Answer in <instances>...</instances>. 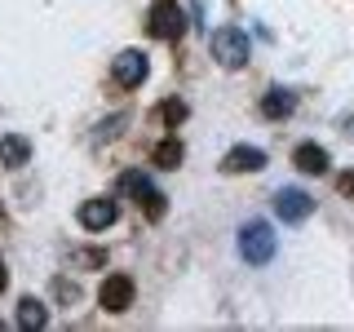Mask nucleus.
<instances>
[{
	"mask_svg": "<svg viewBox=\"0 0 354 332\" xmlns=\"http://www.w3.org/2000/svg\"><path fill=\"white\" fill-rule=\"evenodd\" d=\"M120 191H124V195H129V199H133V204H138L151 221H160L164 213H169V204H164V191L151 182L147 173H138V169H129L124 177H120Z\"/></svg>",
	"mask_w": 354,
	"mask_h": 332,
	"instance_id": "f257e3e1",
	"label": "nucleus"
},
{
	"mask_svg": "<svg viewBox=\"0 0 354 332\" xmlns=\"http://www.w3.org/2000/svg\"><path fill=\"white\" fill-rule=\"evenodd\" d=\"M208 49H213V58L226 66V71H239V66H248V58H252V44L239 27H217L213 36H208Z\"/></svg>",
	"mask_w": 354,
	"mask_h": 332,
	"instance_id": "f03ea898",
	"label": "nucleus"
},
{
	"mask_svg": "<svg viewBox=\"0 0 354 332\" xmlns=\"http://www.w3.org/2000/svg\"><path fill=\"white\" fill-rule=\"evenodd\" d=\"M147 31L155 40H182L186 36V14L177 0H155L147 14Z\"/></svg>",
	"mask_w": 354,
	"mask_h": 332,
	"instance_id": "7ed1b4c3",
	"label": "nucleus"
},
{
	"mask_svg": "<svg viewBox=\"0 0 354 332\" xmlns=\"http://www.w3.org/2000/svg\"><path fill=\"white\" fill-rule=\"evenodd\" d=\"M239 257L248 266H266L274 257V230L266 226V221H248V226L239 230Z\"/></svg>",
	"mask_w": 354,
	"mask_h": 332,
	"instance_id": "20e7f679",
	"label": "nucleus"
},
{
	"mask_svg": "<svg viewBox=\"0 0 354 332\" xmlns=\"http://www.w3.org/2000/svg\"><path fill=\"white\" fill-rule=\"evenodd\" d=\"M133 297H138V284H133L129 275H106L102 288H97V306H102L106 315H124L133 306Z\"/></svg>",
	"mask_w": 354,
	"mask_h": 332,
	"instance_id": "39448f33",
	"label": "nucleus"
},
{
	"mask_svg": "<svg viewBox=\"0 0 354 332\" xmlns=\"http://www.w3.org/2000/svg\"><path fill=\"white\" fill-rule=\"evenodd\" d=\"M147 71H151V62H147L142 49H124V53L111 58V75H115V84H124V89H138L147 80Z\"/></svg>",
	"mask_w": 354,
	"mask_h": 332,
	"instance_id": "423d86ee",
	"label": "nucleus"
},
{
	"mask_svg": "<svg viewBox=\"0 0 354 332\" xmlns=\"http://www.w3.org/2000/svg\"><path fill=\"white\" fill-rule=\"evenodd\" d=\"M274 213L283 221H306L315 213V199H310L301 186H279V191H274Z\"/></svg>",
	"mask_w": 354,
	"mask_h": 332,
	"instance_id": "0eeeda50",
	"label": "nucleus"
},
{
	"mask_svg": "<svg viewBox=\"0 0 354 332\" xmlns=\"http://www.w3.org/2000/svg\"><path fill=\"white\" fill-rule=\"evenodd\" d=\"M75 217H80V226H84V230H106V226H115L120 204H115V199H106V195H97V199H84Z\"/></svg>",
	"mask_w": 354,
	"mask_h": 332,
	"instance_id": "6e6552de",
	"label": "nucleus"
},
{
	"mask_svg": "<svg viewBox=\"0 0 354 332\" xmlns=\"http://www.w3.org/2000/svg\"><path fill=\"white\" fill-rule=\"evenodd\" d=\"M266 169V151L261 147H230L226 160H221V173H261Z\"/></svg>",
	"mask_w": 354,
	"mask_h": 332,
	"instance_id": "1a4fd4ad",
	"label": "nucleus"
},
{
	"mask_svg": "<svg viewBox=\"0 0 354 332\" xmlns=\"http://www.w3.org/2000/svg\"><path fill=\"white\" fill-rule=\"evenodd\" d=\"M292 164H297L301 173L319 177V173H328V151L319 147V142H301V147L292 151Z\"/></svg>",
	"mask_w": 354,
	"mask_h": 332,
	"instance_id": "9d476101",
	"label": "nucleus"
},
{
	"mask_svg": "<svg viewBox=\"0 0 354 332\" xmlns=\"http://www.w3.org/2000/svg\"><path fill=\"white\" fill-rule=\"evenodd\" d=\"M27 160H31V142L22 138V133H5V138H0V164H5V169H22Z\"/></svg>",
	"mask_w": 354,
	"mask_h": 332,
	"instance_id": "9b49d317",
	"label": "nucleus"
},
{
	"mask_svg": "<svg viewBox=\"0 0 354 332\" xmlns=\"http://www.w3.org/2000/svg\"><path fill=\"white\" fill-rule=\"evenodd\" d=\"M297 111V93L292 89H270V93L261 98V116L266 120H288Z\"/></svg>",
	"mask_w": 354,
	"mask_h": 332,
	"instance_id": "f8f14e48",
	"label": "nucleus"
},
{
	"mask_svg": "<svg viewBox=\"0 0 354 332\" xmlns=\"http://www.w3.org/2000/svg\"><path fill=\"white\" fill-rule=\"evenodd\" d=\"M182 142H177V138H160V142H155V147H151V164H155V169H177V164H182Z\"/></svg>",
	"mask_w": 354,
	"mask_h": 332,
	"instance_id": "ddd939ff",
	"label": "nucleus"
},
{
	"mask_svg": "<svg viewBox=\"0 0 354 332\" xmlns=\"http://www.w3.org/2000/svg\"><path fill=\"white\" fill-rule=\"evenodd\" d=\"M49 324V310H44V302H36V297H22L18 302V328H44Z\"/></svg>",
	"mask_w": 354,
	"mask_h": 332,
	"instance_id": "4468645a",
	"label": "nucleus"
},
{
	"mask_svg": "<svg viewBox=\"0 0 354 332\" xmlns=\"http://www.w3.org/2000/svg\"><path fill=\"white\" fill-rule=\"evenodd\" d=\"M155 120H160V124H169V129H177L186 120V102H177V98L160 102V107H155Z\"/></svg>",
	"mask_w": 354,
	"mask_h": 332,
	"instance_id": "2eb2a0df",
	"label": "nucleus"
},
{
	"mask_svg": "<svg viewBox=\"0 0 354 332\" xmlns=\"http://www.w3.org/2000/svg\"><path fill=\"white\" fill-rule=\"evenodd\" d=\"M337 191H341V195H346V199H354V169L337 177Z\"/></svg>",
	"mask_w": 354,
	"mask_h": 332,
	"instance_id": "dca6fc26",
	"label": "nucleus"
},
{
	"mask_svg": "<svg viewBox=\"0 0 354 332\" xmlns=\"http://www.w3.org/2000/svg\"><path fill=\"white\" fill-rule=\"evenodd\" d=\"M9 288V270H5V261H0V293Z\"/></svg>",
	"mask_w": 354,
	"mask_h": 332,
	"instance_id": "f3484780",
	"label": "nucleus"
}]
</instances>
